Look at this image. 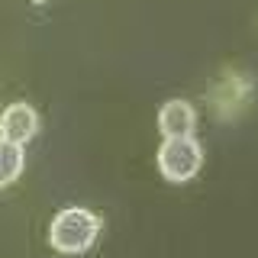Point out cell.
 Wrapping results in <instances>:
<instances>
[{
	"mask_svg": "<svg viewBox=\"0 0 258 258\" xmlns=\"http://www.w3.org/2000/svg\"><path fill=\"white\" fill-rule=\"evenodd\" d=\"M39 136V113L29 107V103H10L4 113H0V139L26 145Z\"/></svg>",
	"mask_w": 258,
	"mask_h": 258,
	"instance_id": "obj_3",
	"label": "cell"
},
{
	"mask_svg": "<svg viewBox=\"0 0 258 258\" xmlns=\"http://www.w3.org/2000/svg\"><path fill=\"white\" fill-rule=\"evenodd\" d=\"M204 168V145L194 136H168L158 149V171L171 184H187Z\"/></svg>",
	"mask_w": 258,
	"mask_h": 258,
	"instance_id": "obj_2",
	"label": "cell"
},
{
	"mask_svg": "<svg viewBox=\"0 0 258 258\" xmlns=\"http://www.w3.org/2000/svg\"><path fill=\"white\" fill-rule=\"evenodd\" d=\"M23 168H26V152H23V145L0 139V187H10L13 181H20Z\"/></svg>",
	"mask_w": 258,
	"mask_h": 258,
	"instance_id": "obj_5",
	"label": "cell"
},
{
	"mask_svg": "<svg viewBox=\"0 0 258 258\" xmlns=\"http://www.w3.org/2000/svg\"><path fill=\"white\" fill-rule=\"evenodd\" d=\"M103 229V220L87 207H64L52 216L48 226V245L61 255H84L97 242Z\"/></svg>",
	"mask_w": 258,
	"mask_h": 258,
	"instance_id": "obj_1",
	"label": "cell"
},
{
	"mask_svg": "<svg viewBox=\"0 0 258 258\" xmlns=\"http://www.w3.org/2000/svg\"><path fill=\"white\" fill-rule=\"evenodd\" d=\"M194 129H197V110L190 107L187 100H181V97H174V100L161 103L158 110V133L165 136H194Z\"/></svg>",
	"mask_w": 258,
	"mask_h": 258,
	"instance_id": "obj_4",
	"label": "cell"
},
{
	"mask_svg": "<svg viewBox=\"0 0 258 258\" xmlns=\"http://www.w3.org/2000/svg\"><path fill=\"white\" fill-rule=\"evenodd\" d=\"M32 4H45V0H32Z\"/></svg>",
	"mask_w": 258,
	"mask_h": 258,
	"instance_id": "obj_6",
	"label": "cell"
}]
</instances>
